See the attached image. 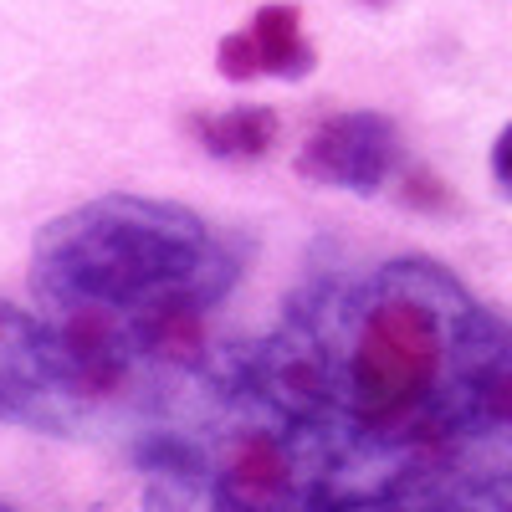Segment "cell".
I'll return each instance as SVG.
<instances>
[{"label":"cell","mask_w":512,"mask_h":512,"mask_svg":"<svg viewBox=\"0 0 512 512\" xmlns=\"http://www.w3.org/2000/svg\"><path fill=\"white\" fill-rule=\"evenodd\" d=\"M221 395L287 451L297 507L512 472V318L431 256L297 287Z\"/></svg>","instance_id":"6da1fadb"},{"label":"cell","mask_w":512,"mask_h":512,"mask_svg":"<svg viewBox=\"0 0 512 512\" xmlns=\"http://www.w3.org/2000/svg\"><path fill=\"white\" fill-rule=\"evenodd\" d=\"M241 282V246L175 200L98 195L36 231L31 292L77 415L108 410L139 369L185 364L200 323Z\"/></svg>","instance_id":"7a4b0ae2"},{"label":"cell","mask_w":512,"mask_h":512,"mask_svg":"<svg viewBox=\"0 0 512 512\" xmlns=\"http://www.w3.org/2000/svg\"><path fill=\"white\" fill-rule=\"evenodd\" d=\"M0 425H31L52 436L82 431L77 395L47 318L6 297H0Z\"/></svg>","instance_id":"3957f363"},{"label":"cell","mask_w":512,"mask_h":512,"mask_svg":"<svg viewBox=\"0 0 512 512\" xmlns=\"http://www.w3.org/2000/svg\"><path fill=\"white\" fill-rule=\"evenodd\" d=\"M395 123L384 113H338L323 128H313V139L297 154V169L318 185H338L354 195H374L395 169Z\"/></svg>","instance_id":"277c9868"},{"label":"cell","mask_w":512,"mask_h":512,"mask_svg":"<svg viewBox=\"0 0 512 512\" xmlns=\"http://www.w3.org/2000/svg\"><path fill=\"white\" fill-rule=\"evenodd\" d=\"M313 47L303 31V11L297 6H262L241 31H231L216 47V67L231 82L251 77H308L313 72Z\"/></svg>","instance_id":"5b68a950"},{"label":"cell","mask_w":512,"mask_h":512,"mask_svg":"<svg viewBox=\"0 0 512 512\" xmlns=\"http://www.w3.org/2000/svg\"><path fill=\"white\" fill-rule=\"evenodd\" d=\"M292 512H512V472L425 482V487L374 492V497H333V502H308Z\"/></svg>","instance_id":"8992f818"},{"label":"cell","mask_w":512,"mask_h":512,"mask_svg":"<svg viewBox=\"0 0 512 512\" xmlns=\"http://www.w3.org/2000/svg\"><path fill=\"white\" fill-rule=\"evenodd\" d=\"M190 134L221 159H262L277 144V113L272 108H226V113H195Z\"/></svg>","instance_id":"52a82bcc"},{"label":"cell","mask_w":512,"mask_h":512,"mask_svg":"<svg viewBox=\"0 0 512 512\" xmlns=\"http://www.w3.org/2000/svg\"><path fill=\"white\" fill-rule=\"evenodd\" d=\"M492 180L512 195V123L502 128V139L492 144Z\"/></svg>","instance_id":"ba28073f"},{"label":"cell","mask_w":512,"mask_h":512,"mask_svg":"<svg viewBox=\"0 0 512 512\" xmlns=\"http://www.w3.org/2000/svg\"><path fill=\"white\" fill-rule=\"evenodd\" d=\"M0 512H6V507H0Z\"/></svg>","instance_id":"9c48e42d"}]
</instances>
